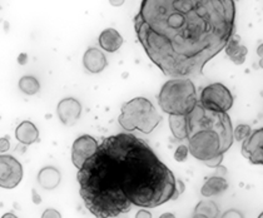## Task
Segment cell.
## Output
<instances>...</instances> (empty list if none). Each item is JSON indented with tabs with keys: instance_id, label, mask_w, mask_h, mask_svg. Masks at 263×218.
I'll list each match as a JSON object with an SVG mask.
<instances>
[{
	"instance_id": "cell-1",
	"label": "cell",
	"mask_w": 263,
	"mask_h": 218,
	"mask_svg": "<svg viewBox=\"0 0 263 218\" xmlns=\"http://www.w3.org/2000/svg\"><path fill=\"white\" fill-rule=\"evenodd\" d=\"M134 28L145 53L172 78L202 76L236 29L233 0H143Z\"/></svg>"
},
{
	"instance_id": "cell-2",
	"label": "cell",
	"mask_w": 263,
	"mask_h": 218,
	"mask_svg": "<svg viewBox=\"0 0 263 218\" xmlns=\"http://www.w3.org/2000/svg\"><path fill=\"white\" fill-rule=\"evenodd\" d=\"M77 179L83 202L96 218L118 217L132 206L156 208L184 191L151 146L130 133L103 138Z\"/></svg>"
},
{
	"instance_id": "cell-3",
	"label": "cell",
	"mask_w": 263,
	"mask_h": 218,
	"mask_svg": "<svg viewBox=\"0 0 263 218\" xmlns=\"http://www.w3.org/2000/svg\"><path fill=\"white\" fill-rule=\"evenodd\" d=\"M188 152L196 159L208 162L223 158L233 144V128L227 113L208 111L199 103L185 116Z\"/></svg>"
},
{
	"instance_id": "cell-4",
	"label": "cell",
	"mask_w": 263,
	"mask_h": 218,
	"mask_svg": "<svg viewBox=\"0 0 263 218\" xmlns=\"http://www.w3.org/2000/svg\"><path fill=\"white\" fill-rule=\"evenodd\" d=\"M158 103L170 116H188L198 103L193 82L187 78L170 79L159 92Z\"/></svg>"
},
{
	"instance_id": "cell-5",
	"label": "cell",
	"mask_w": 263,
	"mask_h": 218,
	"mask_svg": "<svg viewBox=\"0 0 263 218\" xmlns=\"http://www.w3.org/2000/svg\"><path fill=\"white\" fill-rule=\"evenodd\" d=\"M162 117L149 99L137 97L123 104L118 122L125 131H139L149 134L161 123Z\"/></svg>"
},
{
	"instance_id": "cell-6",
	"label": "cell",
	"mask_w": 263,
	"mask_h": 218,
	"mask_svg": "<svg viewBox=\"0 0 263 218\" xmlns=\"http://www.w3.org/2000/svg\"><path fill=\"white\" fill-rule=\"evenodd\" d=\"M198 103L208 111L227 113L233 105V96L226 85L213 83L202 90Z\"/></svg>"
},
{
	"instance_id": "cell-7",
	"label": "cell",
	"mask_w": 263,
	"mask_h": 218,
	"mask_svg": "<svg viewBox=\"0 0 263 218\" xmlns=\"http://www.w3.org/2000/svg\"><path fill=\"white\" fill-rule=\"evenodd\" d=\"M23 178V167L14 157L0 156V187L15 188Z\"/></svg>"
},
{
	"instance_id": "cell-8",
	"label": "cell",
	"mask_w": 263,
	"mask_h": 218,
	"mask_svg": "<svg viewBox=\"0 0 263 218\" xmlns=\"http://www.w3.org/2000/svg\"><path fill=\"white\" fill-rule=\"evenodd\" d=\"M98 146L97 139L91 136H88V134L77 138L76 142L73 143V147H71V162H73V165L78 169H81L85 160L89 159L96 153Z\"/></svg>"
},
{
	"instance_id": "cell-9",
	"label": "cell",
	"mask_w": 263,
	"mask_h": 218,
	"mask_svg": "<svg viewBox=\"0 0 263 218\" xmlns=\"http://www.w3.org/2000/svg\"><path fill=\"white\" fill-rule=\"evenodd\" d=\"M242 156L252 165H263V129L259 128L243 140Z\"/></svg>"
},
{
	"instance_id": "cell-10",
	"label": "cell",
	"mask_w": 263,
	"mask_h": 218,
	"mask_svg": "<svg viewBox=\"0 0 263 218\" xmlns=\"http://www.w3.org/2000/svg\"><path fill=\"white\" fill-rule=\"evenodd\" d=\"M82 113L81 103L74 98H65L59 102L58 116L63 124L73 125L79 119Z\"/></svg>"
},
{
	"instance_id": "cell-11",
	"label": "cell",
	"mask_w": 263,
	"mask_h": 218,
	"mask_svg": "<svg viewBox=\"0 0 263 218\" xmlns=\"http://www.w3.org/2000/svg\"><path fill=\"white\" fill-rule=\"evenodd\" d=\"M83 64L90 73H101L107 67V58L102 50L97 48H89L83 57Z\"/></svg>"
},
{
	"instance_id": "cell-12",
	"label": "cell",
	"mask_w": 263,
	"mask_h": 218,
	"mask_svg": "<svg viewBox=\"0 0 263 218\" xmlns=\"http://www.w3.org/2000/svg\"><path fill=\"white\" fill-rule=\"evenodd\" d=\"M123 44V37L113 28H108L104 29L99 35V45L102 49L109 53H114L122 47Z\"/></svg>"
},
{
	"instance_id": "cell-13",
	"label": "cell",
	"mask_w": 263,
	"mask_h": 218,
	"mask_svg": "<svg viewBox=\"0 0 263 218\" xmlns=\"http://www.w3.org/2000/svg\"><path fill=\"white\" fill-rule=\"evenodd\" d=\"M16 139L25 146H30L39 140V132L35 125L29 120H24L18 125L15 131Z\"/></svg>"
},
{
	"instance_id": "cell-14",
	"label": "cell",
	"mask_w": 263,
	"mask_h": 218,
	"mask_svg": "<svg viewBox=\"0 0 263 218\" xmlns=\"http://www.w3.org/2000/svg\"><path fill=\"white\" fill-rule=\"evenodd\" d=\"M224 50L226 54L230 57V59L232 60L234 64L242 65L246 62V56H247L248 50L245 45L239 43L238 37H232L230 42L227 43V45H226Z\"/></svg>"
},
{
	"instance_id": "cell-15",
	"label": "cell",
	"mask_w": 263,
	"mask_h": 218,
	"mask_svg": "<svg viewBox=\"0 0 263 218\" xmlns=\"http://www.w3.org/2000/svg\"><path fill=\"white\" fill-rule=\"evenodd\" d=\"M228 188V183L221 176H213L207 179V182L203 185L201 189V194L203 197H212L221 194Z\"/></svg>"
},
{
	"instance_id": "cell-16",
	"label": "cell",
	"mask_w": 263,
	"mask_h": 218,
	"mask_svg": "<svg viewBox=\"0 0 263 218\" xmlns=\"http://www.w3.org/2000/svg\"><path fill=\"white\" fill-rule=\"evenodd\" d=\"M38 182L44 189H54L61 182V173L54 167H45L39 172Z\"/></svg>"
},
{
	"instance_id": "cell-17",
	"label": "cell",
	"mask_w": 263,
	"mask_h": 218,
	"mask_svg": "<svg viewBox=\"0 0 263 218\" xmlns=\"http://www.w3.org/2000/svg\"><path fill=\"white\" fill-rule=\"evenodd\" d=\"M170 127L177 139H185V134H187L185 116H170Z\"/></svg>"
},
{
	"instance_id": "cell-18",
	"label": "cell",
	"mask_w": 263,
	"mask_h": 218,
	"mask_svg": "<svg viewBox=\"0 0 263 218\" xmlns=\"http://www.w3.org/2000/svg\"><path fill=\"white\" fill-rule=\"evenodd\" d=\"M19 88L23 93L28 94V96H33V94H36L41 89V84L34 77L27 76L23 77V78L19 80Z\"/></svg>"
},
{
	"instance_id": "cell-19",
	"label": "cell",
	"mask_w": 263,
	"mask_h": 218,
	"mask_svg": "<svg viewBox=\"0 0 263 218\" xmlns=\"http://www.w3.org/2000/svg\"><path fill=\"white\" fill-rule=\"evenodd\" d=\"M194 212H198V213L208 218H217V216H218V207L212 201H202L197 205Z\"/></svg>"
},
{
	"instance_id": "cell-20",
	"label": "cell",
	"mask_w": 263,
	"mask_h": 218,
	"mask_svg": "<svg viewBox=\"0 0 263 218\" xmlns=\"http://www.w3.org/2000/svg\"><path fill=\"white\" fill-rule=\"evenodd\" d=\"M251 127L247 124H239L238 127L233 131V138H236L237 140H245L246 138L251 136Z\"/></svg>"
},
{
	"instance_id": "cell-21",
	"label": "cell",
	"mask_w": 263,
	"mask_h": 218,
	"mask_svg": "<svg viewBox=\"0 0 263 218\" xmlns=\"http://www.w3.org/2000/svg\"><path fill=\"white\" fill-rule=\"evenodd\" d=\"M188 153H190V152H188L187 146H179V147L176 149V153H174V159H176L177 162H184V160L187 159Z\"/></svg>"
},
{
	"instance_id": "cell-22",
	"label": "cell",
	"mask_w": 263,
	"mask_h": 218,
	"mask_svg": "<svg viewBox=\"0 0 263 218\" xmlns=\"http://www.w3.org/2000/svg\"><path fill=\"white\" fill-rule=\"evenodd\" d=\"M42 218H62V214L59 213L57 209L48 208V209H45L44 213L42 214Z\"/></svg>"
},
{
	"instance_id": "cell-23",
	"label": "cell",
	"mask_w": 263,
	"mask_h": 218,
	"mask_svg": "<svg viewBox=\"0 0 263 218\" xmlns=\"http://www.w3.org/2000/svg\"><path fill=\"white\" fill-rule=\"evenodd\" d=\"M10 147V143L8 138H0V152H7Z\"/></svg>"
},
{
	"instance_id": "cell-24",
	"label": "cell",
	"mask_w": 263,
	"mask_h": 218,
	"mask_svg": "<svg viewBox=\"0 0 263 218\" xmlns=\"http://www.w3.org/2000/svg\"><path fill=\"white\" fill-rule=\"evenodd\" d=\"M136 218H152V213L147 209H141V211L137 212Z\"/></svg>"
},
{
	"instance_id": "cell-25",
	"label": "cell",
	"mask_w": 263,
	"mask_h": 218,
	"mask_svg": "<svg viewBox=\"0 0 263 218\" xmlns=\"http://www.w3.org/2000/svg\"><path fill=\"white\" fill-rule=\"evenodd\" d=\"M19 64H25V63H27V54H21V56H19Z\"/></svg>"
},
{
	"instance_id": "cell-26",
	"label": "cell",
	"mask_w": 263,
	"mask_h": 218,
	"mask_svg": "<svg viewBox=\"0 0 263 218\" xmlns=\"http://www.w3.org/2000/svg\"><path fill=\"white\" fill-rule=\"evenodd\" d=\"M159 218H176V216H174V214H172V213H163Z\"/></svg>"
},
{
	"instance_id": "cell-27",
	"label": "cell",
	"mask_w": 263,
	"mask_h": 218,
	"mask_svg": "<svg viewBox=\"0 0 263 218\" xmlns=\"http://www.w3.org/2000/svg\"><path fill=\"white\" fill-rule=\"evenodd\" d=\"M193 218H208V217L203 216V214L198 213V212H194V213H193Z\"/></svg>"
},
{
	"instance_id": "cell-28",
	"label": "cell",
	"mask_w": 263,
	"mask_h": 218,
	"mask_svg": "<svg viewBox=\"0 0 263 218\" xmlns=\"http://www.w3.org/2000/svg\"><path fill=\"white\" fill-rule=\"evenodd\" d=\"M2 218H18V217H16L15 214H13V213H5Z\"/></svg>"
}]
</instances>
